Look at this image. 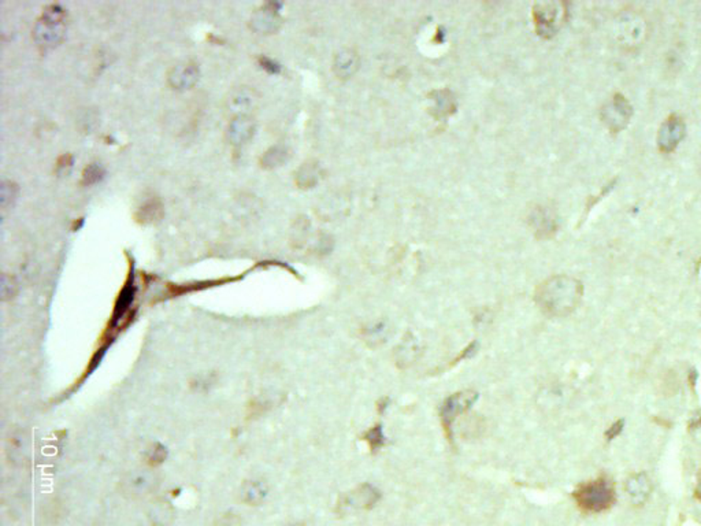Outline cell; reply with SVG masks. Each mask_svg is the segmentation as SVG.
I'll list each match as a JSON object with an SVG mask.
<instances>
[{"mask_svg": "<svg viewBox=\"0 0 701 526\" xmlns=\"http://www.w3.org/2000/svg\"><path fill=\"white\" fill-rule=\"evenodd\" d=\"M19 188L17 184L11 180H3L0 187V206L3 212L10 210L17 202Z\"/></svg>", "mask_w": 701, "mask_h": 526, "instance_id": "obj_22", "label": "cell"}, {"mask_svg": "<svg viewBox=\"0 0 701 526\" xmlns=\"http://www.w3.org/2000/svg\"><path fill=\"white\" fill-rule=\"evenodd\" d=\"M695 496L697 500L701 502V470L699 475H697V484H696V490H695Z\"/></svg>", "mask_w": 701, "mask_h": 526, "instance_id": "obj_30", "label": "cell"}, {"mask_svg": "<svg viewBox=\"0 0 701 526\" xmlns=\"http://www.w3.org/2000/svg\"><path fill=\"white\" fill-rule=\"evenodd\" d=\"M166 458V450L162 447V445H157V448L150 453L148 455V463L152 465V466H158L159 463H162Z\"/></svg>", "mask_w": 701, "mask_h": 526, "instance_id": "obj_27", "label": "cell"}, {"mask_svg": "<svg viewBox=\"0 0 701 526\" xmlns=\"http://www.w3.org/2000/svg\"><path fill=\"white\" fill-rule=\"evenodd\" d=\"M582 295L583 285L581 281L571 276L558 274L544 281L537 288L536 301L544 314L561 318L577 310Z\"/></svg>", "mask_w": 701, "mask_h": 526, "instance_id": "obj_1", "label": "cell"}, {"mask_svg": "<svg viewBox=\"0 0 701 526\" xmlns=\"http://www.w3.org/2000/svg\"><path fill=\"white\" fill-rule=\"evenodd\" d=\"M625 490L634 506H643L652 492V481L647 473L631 474L626 480Z\"/></svg>", "mask_w": 701, "mask_h": 526, "instance_id": "obj_13", "label": "cell"}, {"mask_svg": "<svg viewBox=\"0 0 701 526\" xmlns=\"http://www.w3.org/2000/svg\"><path fill=\"white\" fill-rule=\"evenodd\" d=\"M200 78V69L194 62H182L167 73V83L172 89L184 92L192 89Z\"/></svg>", "mask_w": 701, "mask_h": 526, "instance_id": "obj_12", "label": "cell"}, {"mask_svg": "<svg viewBox=\"0 0 701 526\" xmlns=\"http://www.w3.org/2000/svg\"><path fill=\"white\" fill-rule=\"evenodd\" d=\"M159 477L152 472L129 473L123 477L121 491L129 499H144L158 490Z\"/></svg>", "mask_w": 701, "mask_h": 526, "instance_id": "obj_6", "label": "cell"}, {"mask_svg": "<svg viewBox=\"0 0 701 526\" xmlns=\"http://www.w3.org/2000/svg\"><path fill=\"white\" fill-rule=\"evenodd\" d=\"M701 428V413H699V416H695L692 417V421L689 423V429H699Z\"/></svg>", "mask_w": 701, "mask_h": 526, "instance_id": "obj_29", "label": "cell"}, {"mask_svg": "<svg viewBox=\"0 0 701 526\" xmlns=\"http://www.w3.org/2000/svg\"><path fill=\"white\" fill-rule=\"evenodd\" d=\"M478 399V393L474 391H463L451 395L441 406V422L448 438H451V426L456 417L466 413Z\"/></svg>", "mask_w": 701, "mask_h": 526, "instance_id": "obj_5", "label": "cell"}, {"mask_svg": "<svg viewBox=\"0 0 701 526\" xmlns=\"http://www.w3.org/2000/svg\"><path fill=\"white\" fill-rule=\"evenodd\" d=\"M288 157H289V154H288L286 147L280 145V144L273 145L267 151H264V154L259 159V165L264 170H273V169H277V167L282 166L288 160Z\"/></svg>", "mask_w": 701, "mask_h": 526, "instance_id": "obj_18", "label": "cell"}, {"mask_svg": "<svg viewBox=\"0 0 701 526\" xmlns=\"http://www.w3.org/2000/svg\"><path fill=\"white\" fill-rule=\"evenodd\" d=\"M148 518L154 526H169L175 520V509L167 502H157L148 511Z\"/></svg>", "mask_w": 701, "mask_h": 526, "instance_id": "obj_19", "label": "cell"}, {"mask_svg": "<svg viewBox=\"0 0 701 526\" xmlns=\"http://www.w3.org/2000/svg\"><path fill=\"white\" fill-rule=\"evenodd\" d=\"M573 497L579 509L598 514L613 507L616 495L613 481L607 477H598L593 481L581 484L573 493Z\"/></svg>", "mask_w": 701, "mask_h": 526, "instance_id": "obj_3", "label": "cell"}, {"mask_svg": "<svg viewBox=\"0 0 701 526\" xmlns=\"http://www.w3.org/2000/svg\"><path fill=\"white\" fill-rule=\"evenodd\" d=\"M633 117L630 102L620 93L613 95V99L601 108V121L611 133L622 132Z\"/></svg>", "mask_w": 701, "mask_h": 526, "instance_id": "obj_4", "label": "cell"}, {"mask_svg": "<svg viewBox=\"0 0 701 526\" xmlns=\"http://www.w3.org/2000/svg\"><path fill=\"white\" fill-rule=\"evenodd\" d=\"M69 17L61 4H48L43 9L33 28V40L43 53L56 48L66 37Z\"/></svg>", "mask_w": 701, "mask_h": 526, "instance_id": "obj_2", "label": "cell"}, {"mask_svg": "<svg viewBox=\"0 0 701 526\" xmlns=\"http://www.w3.org/2000/svg\"><path fill=\"white\" fill-rule=\"evenodd\" d=\"M259 62V66L262 68L263 71L270 73V74H277L280 71V65L277 62H274L271 58H267V56H261L258 59Z\"/></svg>", "mask_w": 701, "mask_h": 526, "instance_id": "obj_26", "label": "cell"}, {"mask_svg": "<svg viewBox=\"0 0 701 526\" xmlns=\"http://www.w3.org/2000/svg\"><path fill=\"white\" fill-rule=\"evenodd\" d=\"M380 500V492L374 487L365 484L355 491L344 495L338 502V512H348L350 510H368L374 507Z\"/></svg>", "mask_w": 701, "mask_h": 526, "instance_id": "obj_10", "label": "cell"}, {"mask_svg": "<svg viewBox=\"0 0 701 526\" xmlns=\"http://www.w3.org/2000/svg\"><path fill=\"white\" fill-rule=\"evenodd\" d=\"M365 440L368 441V444L373 451L380 450L384 445V443H385V438H384L381 425H375L373 429H370L368 433L365 435Z\"/></svg>", "mask_w": 701, "mask_h": 526, "instance_id": "obj_25", "label": "cell"}, {"mask_svg": "<svg viewBox=\"0 0 701 526\" xmlns=\"http://www.w3.org/2000/svg\"><path fill=\"white\" fill-rule=\"evenodd\" d=\"M319 172L316 162H306L298 167L296 184L300 188H311L318 182Z\"/></svg>", "mask_w": 701, "mask_h": 526, "instance_id": "obj_21", "label": "cell"}, {"mask_svg": "<svg viewBox=\"0 0 701 526\" xmlns=\"http://www.w3.org/2000/svg\"><path fill=\"white\" fill-rule=\"evenodd\" d=\"M281 26V17L279 13V4L266 3L262 7L256 9L251 19L249 28L258 35H271L276 33Z\"/></svg>", "mask_w": 701, "mask_h": 526, "instance_id": "obj_9", "label": "cell"}, {"mask_svg": "<svg viewBox=\"0 0 701 526\" xmlns=\"http://www.w3.org/2000/svg\"><path fill=\"white\" fill-rule=\"evenodd\" d=\"M358 66H359L358 53L350 50H344L336 55L333 69L334 73L340 78H350V76L358 71Z\"/></svg>", "mask_w": 701, "mask_h": 526, "instance_id": "obj_16", "label": "cell"}, {"mask_svg": "<svg viewBox=\"0 0 701 526\" xmlns=\"http://www.w3.org/2000/svg\"><path fill=\"white\" fill-rule=\"evenodd\" d=\"M563 4L545 1L534 6V21L540 35L551 37L558 32L563 19Z\"/></svg>", "mask_w": 701, "mask_h": 526, "instance_id": "obj_7", "label": "cell"}, {"mask_svg": "<svg viewBox=\"0 0 701 526\" xmlns=\"http://www.w3.org/2000/svg\"><path fill=\"white\" fill-rule=\"evenodd\" d=\"M686 136V123L684 118L671 114L665 123H662L658 132V147L662 153H673Z\"/></svg>", "mask_w": 701, "mask_h": 526, "instance_id": "obj_8", "label": "cell"}, {"mask_svg": "<svg viewBox=\"0 0 701 526\" xmlns=\"http://www.w3.org/2000/svg\"><path fill=\"white\" fill-rule=\"evenodd\" d=\"M133 298H135V284H133V277H132V279L126 281V284L123 285V291L120 292V296L115 301V307H114V313H113V324L114 325L121 318L126 316V313H128V310L133 301Z\"/></svg>", "mask_w": 701, "mask_h": 526, "instance_id": "obj_17", "label": "cell"}, {"mask_svg": "<svg viewBox=\"0 0 701 526\" xmlns=\"http://www.w3.org/2000/svg\"><path fill=\"white\" fill-rule=\"evenodd\" d=\"M0 292H1V299L4 301L6 300H11V299L17 295L18 284L13 276L3 274V277H1V285H0Z\"/></svg>", "mask_w": 701, "mask_h": 526, "instance_id": "obj_24", "label": "cell"}, {"mask_svg": "<svg viewBox=\"0 0 701 526\" xmlns=\"http://www.w3.org/2000/svg\"><path fill=\"white\" fill-rule=\"evenodd\" d=\"M165 215V207L163 203L159 197H150L144 200L137 210L135 212V220L137 224L150 227V225H157Z\"/></svg>", "mask_w": 701, "mask_h": 526, "instance_id": "obj_14", "label": "cell"}, {"mask_svg": "<svg viewBox=\"0 0 701 526\" xmlns=\"http://www.w3.org/2000/svg\"><path fill=\"white\" fill-rule=\"evenodd\" d=\"M267 490L262 481H249L242 490V499L249 506H256L264 499Z\"/></svg>", "mask_w": 701, "mask_h": 526, "instance_id": "obj_20", "label": "cell"}, {"mask_svg": "<svg viewBox=\"0 0 701 526\" xmlns=\"http://www.w3.org/2000/svg\"><path fill=\"white\" fill-rule=\"evenodd\" d=\"M105 177V169L100 163H89L81 175V185L90 187L99 184Z\"/></svg>", "mask_w": 701, "mask_h": 526, "instance_id": "obj_23", "label": "cell"}, {"mask_svg": "<svg viewBox=\"0 0 701 526\" xmlns=\"http://www.w3.org/2000/svg\"><path fill=\"white\" fill-rule=\"evenodd\" d=\"M256 121L249 114H239L229 123L225 136L227 140L236 147L244 145L255 136Z\"/></svg>", "mask_w": 701, "mask_h": 526, "instance_id": "obj_11", "label": "cell"}, {"mask_svg": "<svg viewBox=\"0 0 701 526\" xmlns=\"http://www.w3.org/2000/svg\"><path fill=\"white\" fill-rule=\"evenodd\" d=\"M256 100L258 96L252 88L240 87L230 93L227 105L230 111H234L237 113L236 115H239V114H246L244 111L252 107Z\"/></svg>", "mask_w": 701, "mask_h": 526, "instance_id": "obj_15", "label": "cell"}, {"mask_svg": "<svg viewBox=\"0 0 701 526\" xmlns=\"http://www.w3.org/2000/svg\"><path fill=\"white\" fill-rule=\"evenodd\" d=\"M623 426H625V422L623 420H619V421L613 422V425L608 428V430L606 432V438L608 441H611L615 438H618L622 430H623Z\"/></svg>", "mask_w": 701, "mask_h": 526, "instance_id": "obj_28", "label": "cell"}]
</instances>
